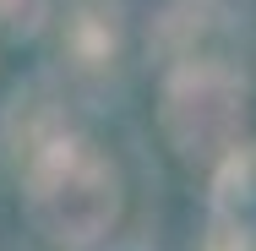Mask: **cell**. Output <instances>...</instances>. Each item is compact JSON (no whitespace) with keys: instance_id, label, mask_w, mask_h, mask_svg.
<instances>
[{"instance_id":"6da1fadb","label":"cell","mask_w":256,"mask_h":251,"mask_svg":"<svg viewBox=\"0 0 256 251\" xmlns=\"http://www.w3.org/2000/svg\"><path fill=\"white\" fill-rule=\"evenodd\" d=\"M22 202L38 235L60 246H93L120 218V175L93 142L60 131L22 158Z\"/></svg>"},{"instance_id":"7a4b0ae2","label":"cell","mask_w":256,"mask_h":251,"mask_svg":"<svg viewBox=\"0 0 256 251\" xmlns=\"http://www.w3.org/2000/svg\"><path fill=\"white\" fill-rule=\"evenodd\" d=\"M158 126H164L169 148L180 153L186 164H218L224 153L240 142L246 82L229 66H218V60H186L164 82Z\"/></svg>"},{"instance_id":"3957f363","label":"cell","mask_w":256,"mask_h":251,"mask_svg":"<svg viewBox=\"0 0 256 251\" xmlns=\"http://www.w3.org/2000/svg\"><path fill=\"white\" fill-rule=\"evenodd\" d=\"M120 50V0H71L60 22V55L76 71H104Z\"/></svg>"},{"instance_id":"277c9868","label":"cell","mask_w":256,"mask_h":251,"mask_svg":"<svg viewBox=\"0 0 256 251\" xmlns=\"http://www.w3.org/2000/svg\"><path fill=\"white\" fill-rule=\"evenodd\" d=\"M256 202V142L251 148H234L218 158V207L234 213V207H251Z\"/></svg>"},{"instance_id":"5b68a950","label":"cell","mask_w":256,"mask_h":251,"mask_svg":"<svg viewBox=\"0 0 256 251\" xmlns=\"http://www.w3.org/2000/svg\"><path fill=\"white\" fill-rule=\"evenodd\" d=\"M202 251H251V229H246L234 213H224V218L212 224V235H207Z\"/></svg>"},{"instance_id":"8992f818","label":"cell","mask_w":256,"mask_h":251,"mask_svg":"<svg viewBox=\"0 0 256 251\" xmlns=\"http://www.w3.org/2000/svg\"><path fill=\"white\" fill-rule=\"evenodd\" d=\"M38 17H44V0H0V22L11 33H33Z\"/></svg>"}]
</instances>
